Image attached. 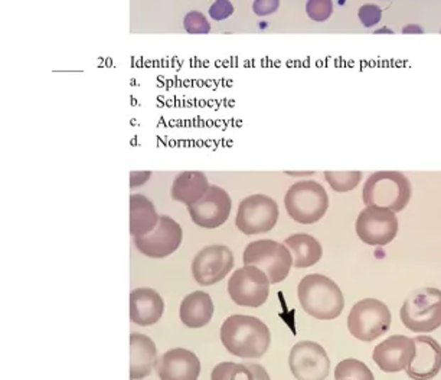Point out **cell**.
<instances>
[{"label": "cell", "instance_id": "cell-26", "mask_svg": "<svg viewBox=\"0 0 441 380\" xmlns=\"http://www.w3.org/2000/svg\"><path fill=\"white\" fill-rule=\"evenodd\" d=\"M325 179L330 184L334 192H349L354 190L361 179V172H325Z\"/></svg>", "mask_w": 441, "mask_h": 380}, {"label": "cell", "instance_id": "cell-3", "mask_svg": "<svg viewBox=\"0 0 441 380\" xmlns=\"http://www.w3.org/2000/svg\"><path fill=\"white\" fill-rule=\"evenodd\" d=\"M411 195V183L401 172H376L368 177L362 190L366 206H379L396 213L407 208Z\"/></svg>", "mask_w": 441, "mask_h": 380}, {"label": "cell", "instance_id": "cell-33", "mask_svg": "<svg viewBox=\"0 0 441 380\" xmlns=\"http://www.w3.org/2000/svg\"><path fill=\"white\" fill-rule=\"evenodd\" d=\"M249 366L253 370L256 380H271L268 373H267V370L261 364H258V363H249Z\"/></svg>", "mask_w": 441, "mask_h": 380}, {"label": "cell", "instance_id": "cell-18", "mask_svg": "<svg viewBox=\"0 0 441 380\" xmlns=\"http://www.w3.org/2000/svg\"><path fill=\"white\" fill-rule=\"evenodd\" d=\"M165 313V301L152 289H137L130 294V320L141 327L156 324Z\"/></svg>", "mask_w": 441, "mask_h": 380}, {"label": "cell", "instance_id": "cell-24", "mask_svg": "<svg viewBox=\"0 0 441 380\" xmlns=\"http://www.w3.org/2000/svg\"><path fill=\"white\" fill-rule=\"evenodd\" d=\"M336 380H375L372 370L356 359H345L337 363L334 369Z\"/></svg>", "mask_w": 441, "mask_h": 380}, {"label": "cell", "instance_id": "cell-35", "mask_svg": "<svg viewBox=\"0 0 441 380\" xmlns=\"http://www.w3.org/2000/svg\"><path fill=\"white\" fill-rule=\"evenodd\" d=\"M375 33H392L389 29H379V30H376Z\"/></svg>", "mask_w": 441, "mask_h": 380}, {"label": "cell", "instance_id": "cell-17", "mask_svg": "<svg viewBox=\"0 0 441 380\" xmlns=\"http://www.w3.org/2000/svg\"><path fill=\"white\" fill-rule=\"evenodd\" d=\"M415 354L405 369L413 380H430L441 370V346L430 336H417L413 339Z\"/></svg>", "mask_w": 441, "mask_h": 380}, {"label": "cell", "instance_id": "cell-4", "mask_svg": "<svg viewBox=\"0 0 441 380\" xmlns=\"http://www.w3.org/2000/svg\"><path fill=\"white\" fill-rule=\"evenodd\" d=\"M284 205L288 216L298 223L312 225L327 212L329 196L325 187L315 180L294 183L285 194Z\"/></svg>", "mask_w": 441, "mask_h": 380}, {"label": "cell", "instance_id": "cell-10", "mask_svg": "<svg viewBox=\"0 0 441 380\" xmlns=\"http://www.w3.org/2000/svg\"><path fill=\"white\" fill-rule=\"evenodd\" d=\"M278 220V205L266 195H253L241 201L235 225L245 235L270 232Z\"/></svg>", "mask_w": 441, "mask_h": 380}, {"label": "cell", "instance_id": "cell-1", "mask_svg": "<svg viewBox=\"0 0 441 380\" xmlns=\"http://www.w3.org/2000/svg\"><path fill=\"white\" fill-rule=\"evenodd\" d=\"M221 342L234 356L241 359L263 357L271 343L267 324L253 315L235 314L228 317L221 327Z\"/></svg>", "mask_w": 441, "mask_h": 380}, {"label": "cell", "instance_id": "cell-28", "mask_svg": "<svg viewBox=\"0 0 441 380\" xmlns=\"http://www.w3.org/2000/svg\"><path fill=\"white\" fill-rule=\"evenodd\" d=\"M306 12L312 21L325 22L333 12V4L332 0H307Z\"/></svg>", "mask_w": 441, "mask_h": 380}, {"label": "cell", "instance_id": "cell-21", "mask_svg": "<svg viewBox=\"0 0 441 380\" xmlns=\"http://www.w3.org/2000/svg\"><path fill=\"white\" fill-rule=\"evenodd\" d=\"M211 187L207 176L202 172H183L172 184L173 201L185 203L187 208L201 201Z\"/></svg>", "mask_w": 441, "mask_h": 380}, {"label": "cell", "instance_id": "cell-16", "mask_svg": "<svg viewBox=\"0 0 441 380\" xmlns=\"http://www.w3.org/2000/svg\"><path fill=\"white\" fill-rule=\"evenodd\" d=\"M160 380H198L201 362L193 352L186 349L168 350L156 363Z\"/></svg>", "mask_w": 441, "mask_h": 380}, {"label": "cell", "instance_id": "cell-34", "mask_svg": "<svg viewBox=\"0 0 441 380\" xmlns=\"http://www.w3.org/2000/svg\"><path fill=\"white\" fill-rule=\"evenodd\" d=\"M403 33H424V30L418 25H407L403 28Z\"/></svg>", "mask_w": 441, "mask_h": 380}, {"label": "cell", "instance_id": "cell-9", "mask_svg": "<svg viewBox=\"0 0 441 380\" xmlns=\"http://www.w3.org/2000/svg\"><path fill=\"white\" fill-rule=\"evenodd\" d=\"M398 233V218L379 206H366L356 219V235L371 247H385L396 240Z\"/></svg>", "mask_w": 441, "mask_h": 380}, {"label": "cell", "instance_id": "cell-32", "mask_svg": "<svg viewBox=\"0 0 441 380\" xmlns=\"http://www.w3.org/2000/svg\"><path fill=\"white\" fill-rule=\"evenodd\" d=\"M151 172H131L130 173V187H137L146 183L151 177Z\"/></svg>", "mask_w": 441, "mask_h": 380}, {"label": "cell", "instance_id": "cell-23", "mask_svg": "<svg viewBox=\"0 0 441 380\" xmlns=\"http://www.w3.org/2000/svg\"><path fill=\"white\" fill-rule=\"evenodd\" d=\"M159 218L155 205L146 196H130V233L134 238L151 233L158 226Z\"/></svg>", "mask_w": 441, "mask_h": 380}, {"label": "cell", "instance_id": "cell-25", "mask_svg": "<svg viewBox=\"0 0 441 380\" xmlns=\"http://www.w3.org/2000/svg\"><path fill=\"white\" fill-rule=\"evenodd\" d=\"M211 380H256L254 373L249 363L224 362L215 366L211 374Z\"/></svg>", "mask_w": 441, "mask_h": 380}, {"label": "cell", "instance_id": "cell-19", "mask_svg": "<svg viewBox=\"0 0 441 380\" xmlns=\"http://www.w3.org/2000/svg\"><path fill=\"white\" fill-rule=\"evenodd\" d=\"M158 363L155 342L140 332L130 336V380H140L151 376Z\"/></svg>", "mask_w": 441, "mask_h": 380}, {"label": "cell", "instance_id": "cell-29", "mask_svg": "<svg viewBox=\"0 0 441 380\" xmlns=\"http://www.w3.org/2000/svg\"><path fill=\"white\" fill-rule=\"evenodd\" d=\"M382 18V9L376 5H364L359 9V21L365 28H372L379 23Z\"/></svg>", "mask_w": 441, "mask_h": 380}, {"label": "cell", "instance_id": "cell-27", "mask_svg": "<svg viewBox=\"0 0 441 380\" xmlns=\"http://www.w3.org/2000/svg\"><path fill=\"white\" fill-rule=\"evenodd\" d=\"M183 28L192 35H207L211 32V25L201 12H189L183 19Z\"/></svg>", "mask_w": 441, "mask_h": 380}, {"label": "cell", "instance_id": "cell-15", "mask_svg": "<svg viewBox=\"0 0 441 380\" xmlns=\"http://www.w3.org/2000/svg\"><path fill=\"white\" fill-rule=\"evenodd\" d=\"M415 354L414 340L396 335L381 342L372 353L374 362L385 373H397L408 367Z\"/></svg>", "mask_w": 441, "mask_h": 380}, {"label": "cell", "instance_id": "cell-7", "mask_svg": "<svg viewBox=\"0 0 441 380\" xmlns=\"http://www.w3.org/2000/svg\"><path fill=\"white\" fill-rule=\"evenodd\" d=\"M242 261L245 265H254L264 271L271 284L284 281L293 265V257L288 248L273 240L251 242L245 248Z\"/></svg>", "mask_w": 441, "mask_h": 380}, {"label": "cell", "instance_id": "cell-2", "mask_svg": "<svg viewBox=\"0 0 441 380\" xmlns=\"http://www.w3.org/2000/svg\"><path fill=\"white\" fill-rule=\"evenodd\" d=\"M298 296L303 310L317 320H334L345 307L339 285L322 274L306 275L299 282Z\"/></svg>", "mask_w": 441, "mask_h": 380}, {"label": "cell", "instance_id": "cell-12", "mask_svg": "<svg viewBox=\"0 0 441 380\" xmlns=\"http://www.w3.org/2000/svg\"><path fill=\"white\" fill-rule=\"evenodd\" d=\"M288 366L298 380H325L330 370V359L319 343L306 340L294 345Z\"/></svg>", "mask_w": 441, "mask_h": 380}, {"label": "cell", "instance_id": "cell-30", "mask_svg": "<svg viewBox=\"0 0 441 380\" xmlns=\"http://www.w3.org/2000/svg\"><path fill=\"white\" fill-rule=\"evenodd\" d=\"M232 13H234V6L229 0H215L209 9V16L214 21H225Z\"/></svg>", "mask_w": 441, "mask_h": 380}, {"label": "cell", "instance_id": "cell-31", "mask_svg": "<svg viewBox=\"0 0 441 380\" xmlns=\"http://www.w3.org/2000/svg\"><path fill=\"white\" fill-rule=\"evenodd\" d=\"M280 8V0H256L253 4V11L258 16H267Z\"/></svg>", "mask_w": 441, "mask_h": 380}, {"label": "cell", "instance_id": "cell-20", "mask_svg": "<svg viewBox=\"0 0 441 380\" xmlns=\"http://www.w3.org/2000/svg\"><path fill=\"white\" fill-rule=\"evenodd\" d=\"M179 313L186 327L201 328L207 325L214 315V301L208 293L195 291L183 298Z\"/></svg>", "mask_w": 441, "mask_h": 380}, {"label": "cell", "instance_id": "cell-11", "mask_svg": "<svg viewBox=\"0 0 441 380\" xmlns=\"http://www.w3.org/2000/svg\"><path fill=\"white\" fill-rule=\"evenodd\" d=\"M182 238L183 232L180 225L170 216L162 215L158 226L151 233L134 238V245L143 255L160 259L178 251Z\"/></svg>", "mask_w": 441, "mask_h": 380}, {"label": "cell", "instance_id": "cell-14", "mask_svg": "<svg viewBox=\"0 0 441 380\" xmlns=\"http://www.w3.org/2000/svg\"><path fill=\"white\" fill-rule=\"evenodd\" d=\"M232 201L227 190L219 186H211L205 196L189 206V213L195 225L205 229L222 226L231 213Z\"/></svg>", "mask_w": 441, "mask_h": 380}, {"label": "cell", "instance_id": "cell-8", "mask_svg": "<svg viewBox=\"0 0 441 380\" xmlns=\"http://www.w3.org/2000/svg\"><path fill=\"white\" fill-rule=\"evenodd\" d=\"M270 279L254 265H245L234 272L228 282V293L236 306L261 307L270 296Z\"/></svg>", "mask_w": 441, "mask_h": 380}, {"label": "cell", "instance_id": "cell-22", "mask_svg": "<svg viewBox=\"0 0 441 380\" xmlns=\"http://www.w3.org/2000/svg\"><path fill=\"white\" fill-rule=\"evenodd\" d=\"M291 252L293 267L309 268L317 264L323 255V248L315 236L307 233H294L284 241Z\"/></svg>", "mask_w": 441, "mask_h": 380}, {"label": "cell", "instance_id": "cell-6", "mask_svg": "<svg viewBox=\"0 0 441 380\" xmlns=\"http://www.w3.org/2000/svg\"><path fill=\"white\" fill-rule=\"evenodd\" d=\"M391 311L376 298L358 301L348 317L351 335L361 342H372L383 336L391 327Z\"/></svg>", "mask_w": 441, "mask_h": 380}, {"label": "cell", "instance_id": "cell-5", "mask_svg": "<svg viewBox=\"0 0 441 380\" xmlns=\"http://www.w3.org/2000/svg\"><path fill=\"white\" fill-rule=\"evenodd\" d=\"M403 324L414 332H431L441 325V290L425 287L414 290L404 301Z\"/></svg>", "mask_w": 441, "mask_h": 380}, {"label": "cell", "instance_id": "cell-13", "mask_svg": "<svg viewBox=\"0 0 441 380\" xmlns=\"http://www.w3.org/2000/svg\"><path fill=\"white\" fill-rule=\"evenodd\" d=\"M234 268V254L225 245H209L192 261V275L200 285H214L222 281Z\"/></svg>", "mask_w": 441, "mask_h": 380}]
</instances>
